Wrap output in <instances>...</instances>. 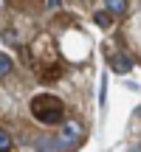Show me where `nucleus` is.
Listing matches in <instances>:
<instances>
[{
	"label": "nucleus",
	"instance_id": "f03ea898",
	"mask_svg": "<svg viewBox=\"0 0 141 152\" xmlns=\"http://www.w3.org/2000/svg\"><path fill=\"white\" fill-rule=\"evenodd\" d=\"M82 135H85V124H82L79 118H65L59 135H57V144H59V147H68V144L79 141Z\"/></svg>",
	"mask_w": 141,
	"mask_h": 152
},
{
	"label": "nucleus",
	"instance_id": "f257e3e1",
	"mask_svg": "<svg viewBox=\"0 0 141 152\" xmlns=\"http://www.w3.org/2000/svg\"><path fill=\"white\" fill-rule=\"evenodd\" d=\"M31 115L37 124L43 127H57L65 121V104H62V99H57L54 93H40V96L31 99Z\"/></svg>",
	"mask_w": 141,
	"mask_h": 152
},
{
	"label": "nucleus",
	"instance_id": "7ed1b4c3",
	"mask_svg": "<svg viewBox=\"0 0 141 152\" xmlns=\"http://www.w3.org/2000/svg\"><path fill=\"white\" fill-rule=\"evenodd\" d=\"M110 68L116 73H127V71H133V59L124 54H116V56H110Z\"/></svg>",
	"mask_w": 141,
	"mask_h": 152
},
{
	"label": "nucleus",
	"instance_id": "0eeeda50",
	"mask_svg": "<svg viewBox=\"0 0 141 152\" xmlns=\"http://www.w3.org/2000/svg\"><path fill=\"white\" fill-rule=\"evenodd\" d=\"M11 68H14V62H11V56L0 54V79H6V76L11 73Z\"/></svg>",
	"mask_w": 141,
	"mask_h": 152
},
{
	"label": "nucleus",
	"instance_id": "20e7f679",
	"mask_svg": "<svg viewBox=\"0 0 141 152\" xmlns=\"http://www.w3.org/2000/svg\"><path fill=\"white\" fill-rule=\"evenodd\" d=\"M104 11L110 17H121L127 11V0H104Z\"/></svg>",
	"mask_w": 141,
	"mask_h": 152
},
{
	"label": "nucleus",
	"instance_id": "423d86ee",
	"mask_svg": "<svg viewBox=\"0 0 141 152\" xmlns=\"http://www.w3.org/2000/svg\"><path fill=\"white\" fill-rule=\"evenodd\" d=\"M14 147V138H11L9 130H0V152H11Z\"/></svg>",
	"mask_w": 141,
	"mask_h": 152
},
{
	"label": "nucleus",
	"instance_id": "39448f33",
	"mask_svg": "<svg viewBox=\"0 0 141 152\" xmlns=\"http://www.w3.org/2000/svg\"><path fill=\"white\" fill-rule=\"evenodd\" d=\"M93 23H96L99 28H110V26H113V17L102 9V11H93Z\"/></svg>",
	"mask_w": 141,
	"mask_h": 152
},
{
	"label": "nucleus",
	"instance_id": "6e6552de",
	"mask_svg": "<svg viewBox=\"0 0 141 152\" xmlns=\"http://www.w3.org/2000/svg\"><path fill=\"white\" fill-rule=\"evenodd\" d=\"M0 37H3V39H6L9 45H20V37H17V34L11 31L9 26H3V28H0Z\"/></svg>",
	"mask_w": 141,
	"mask_h": 152
}]
</instances>
